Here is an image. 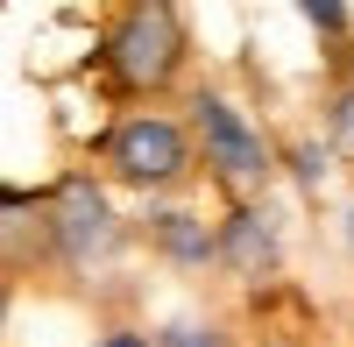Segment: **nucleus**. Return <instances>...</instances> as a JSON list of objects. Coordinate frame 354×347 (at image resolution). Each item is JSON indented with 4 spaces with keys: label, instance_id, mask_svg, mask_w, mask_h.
Listing matches in <instances>:
<instances>
[{
    "label": "nucleus",
    "instance_id": "f257e3e1",
    "mask_svg": "<svg viewBox=\"0 0 354 347\" xmlns=\"http://www.w3.org/2000/svg\"><path fill=\"white\" fill-rule=\"evenodd\" d=\"M106 64L121 71L128 93H156V85H170L177 64H185V21H177V8H163V0L128 8L121 21H113V36H106Z\"/></svg>",
    "mask_w": 354,
    "mask_h": 347
},
{
    "label": "nucleus",
    "instance_id": "f03ea898",
    "mask_svg": "<svg viewBox=\"0 0 354 347\" xmlns=\"http://www.w3.org/2000/svg\"><path fill=\"white\" fill-rule=\"evenodd\" d=\"M192 128H198L205 163H213V178L227 191H262V185H270L277 156H270V142H262V128L227 93H192Z\"/></svg>",
    "mask_w": 354,
    "mask_h": 347
},
{
    "label": "nucleus",
    "instance_id": "7ed1b4c3",
    "mask_svg": "<svg viewBox=\"0 0 354 347\" xmlns=\"http://www.w3.org/2000/svg\"><path fill=\"white\" fill-rule=\"evenodd\" d=\"M106 163L135 191H163V185H177L192 170V135L177 121H163V113H135V121H121L106 135Z\"/></svg>",
    "mask_w": 354,
    "mask_h": 347
},
{
    "label": "nucleus",
    "instance_id": "20e7f679",
    "mask_svg": "<svg viewBox=\"0 0 354 347\" xmlns=\"http://www.w3.org/2000/svg\"><path fill=\"white\" fill-rule=\"evenodd\" d=\"M43 220H50V255H64V263H100L121 241V220L93 178H64L43 198Z\"/></svg>",
    "mask_w": 354,
    "mask_h": 347
},
{
    "label": "nucleus",
    "instance_id": "39448f33",
    "mask_svg": "<svg viewBox=\"0 0 354 347\" xmlns=\"http://www.w3.org/2000/svg\"><path fill=\"white\" fill-rule=\"evenodd\" d=\"M213 263H227L234 276H248V283L277 276V263H283L277 213H270V206H234V213L220 220V234H213Z\"/></svg>",
    "mask_w": 354,
    "mask_h": 347
},
{
    "label": "nucleus",
    "instance_id": "423d86ee",
    "mask_svg": "<svg viewBox=\"0 0 354 347\" xmlns=\"http://www.w3.org/2000/svg\"><path fill=\"white\" fill-rule=\"evenodd\" d=\"M149 241H156V248L170 255V263H185V270L213 263V227H205L198 213H177V206L149 213Z\"/></svg>",
    "mask_w": 354,
    "mask_h": 347
},
{
    "label": "nucleus",
    "instance_id": "0eeeda50",
    "mask_svg": "<svg viewBox=\"0 0 354 347\" xmlns=\"http://www.w3.org/2000/svg\"><path fill=\"white\" fill-rule=\"evenodd\" d=\"M156 347H227V333H220V326H205V319H177V326H163Z\"/></svg>",
    "mask_w": 354,
    "mask_h": 347
},
{
    "label": "nucleus",
    "instance_id": "6e6552de",
    "mask_svg": "<svg viewBox=\"0 0 354 347\" xmlns=\"http://www.w3.org/2000/svg\"><path fill=\"white\" fill-rule=\"evenodd\" d=\"M290 178H298L305 191H319L326 185V149H319V142H298V149H290Z\"/></svg>",
    "mask_w": 354,
    "mask_h": 347
},
{
    "label": "nucleus",
    "instance_id": "1a4fd4ad",
    "mask_svg": "<svg viewBox=\"0 0 354 347\" xmlns=\"http://www.w3.org/2000/svg\"><path fill=\"white\" fill-rule=\"evenodd\" d=\"M333 142H340V149H354V85L333 100Z\"/></svg>",
    "mask_w": 354,
    "mask_h": 347
},
{
    "label": "nucleus",
    "instance_id": "9d476101",
    "mask_svg": "<svg viewBox=\"0 0 354 347\" xmlns=\"http://www.w3.org/2000/svg\"><path fill=\"white\" fill-rule=\"evenodd\" d=\"M305 21H312V28H326V36H340L354 15H347V8H305Z\"/></svg>",
    "mask_w": 354,
    "mask_h": 347
},
{
    "label": "nucleus",
    "instance_id": "9b49d317",
    "mask_svg": "<svg viewBox=\"0 0 354 347\" xmlns=\"http://www.w3.org/2000/svg\"><path fill=\"white\" fill-rule=\"evenodd\" d=\"M100 347H149V340H142V333H106Z\"/></svg>",
    "mask_w": 354,
    "mask_h": 347
},
{
    "label": "nucleus",
    "instance_id": "f8f14e48",
    "mask_svg": "<svg viewBox=\"0 0 354 347\" xmlns=\"http://www.w3.org/2000/svg\"><path fill=\"white\" fill-rule=\"evenodd\" d=\"M347 248H354V198H347Z\"/></svg>",
    "mask_w": 354,
    "mask_h": 347
},
{
    "label": "nucleus",
    "instance_id": "ddd939ff",
    "mask_svg": "<svg viewBox=\"0 0 354 347\" xmlns=\"http://www.w3.org/2000/svg\"><path fill=\"white\" fill-rule=\"evenodd\" d=\"M0 326H8V283H0Z\"/></svg>",
    "mask_w": 354,
    "mask_h": 347
}]
</instances>
